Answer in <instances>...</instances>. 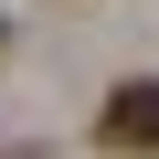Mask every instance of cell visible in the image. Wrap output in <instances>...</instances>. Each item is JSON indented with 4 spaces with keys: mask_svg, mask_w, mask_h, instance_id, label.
Returning <instances> with one entry per match:
<instances>
[{
    "mask_svg": "<svg viewBox=\"0 0 159 159\" xmlns=\"http://www.w3.org/2000/svg\"><path fill=\"white\" fill-rule=\"evenodd\" d=\"M96 148H117V159H159V74L106 85V106H96Z\"/></svg>",
    "mask_w": 159,
    "mask_h": 159,
    "instance_id": "cell-1",
    "label": "cell"
}]
</instances>
